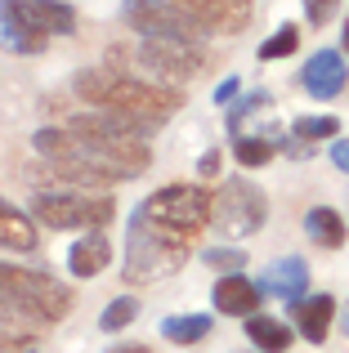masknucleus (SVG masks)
Returning a JSON list of instances; mask_svg holds the SVG:
<instances>
[{
	"label": "nucleus",
	"instance_id": "obj_1",
	"mask_svg": "<svg viewBox=\"0 0 349 353\" xmlns=\"http://www.w3.org/2000/svg\"><path fill=\"white\" fill-rule=\"evenodd\" d=\"M72 90H77V99H86L90 108L126 117L143 130H157L161 121H170L179 112V99L174 94H166L161 85H148V81L126 77L121 68H86V72L72 77Z\"/></svg>",
	"mask_w": 349,
	"mask_h": 353
},
{
	"label": "nucleus",
	"instance_id": "obj_16",
	"mask_svg": "<svg viewBox=\"0 0 349 353\" xmlns=\"http://www.w3.org/2000/svg\"><path fill=\"white\" fill-rule=\"evenodd\" d=\"M108 259H112V246H108V237L103 233H86L72 246V255H68V268L77 277H94V273H103L108 268Z\"/></svg>",
	"mask_w": 349,
	"mask_h": 353
},
{
	"label": "nucleus",
	"instance_id": "obj_22",
	"mask_svg": "<svg viewBox=\"0 0 349 353\" xmlns=\"http://www.w3.org/2000/svg\"><path fill=\"white\" fill-rule=\"evenodd\" d=\"M134 318H139V300H134V295H121V300H112L103 309L99 327H103V331H117V327H126V322H134Z\"/></svg>",
	"mask_w": 349,
	"mask_h": 353
},
{
	"label": "nucleus",
	"instance_id": "obj_26",
	"mask_svg": "<svg viewBox=\"0 0 349 353\" xmlns=\"http://www.w3.org/2000/svg\"><path fill=\"white\" fill-rule=\"evenodd\" d=\"M201 259H206L210 268H224V277H228V273H237V268L246 264V255H242V250H206Z\"/></svg>",
	"mask_w": 349,
	"mask_h": 353
},
{
	"label": "nucleus",
	"instance_id": "obj_27",
	"mask_svg": "<svg viewBox=\"0 0 349 353\" xmlns=\"http://www.w3.org/2000/svg\"><path fill=\"white\" fill-rule=\"evenodd\" d=\"M332 9H336V0H305L309 23H327V18H332Z\"/></svg>",
	"mask_w": 349,
	"mask_h": 353
},
{
	"label": "nucleus",
	"instance_id": "obj_5",
	"mask_svg": "<svg viewBox=\"0 0 349 353\" xmlns=\"http://www.w3.org/2000/svg\"><path fill=\"white\" fill-rule=\"evenodd\" d=\"M36 152L45 157V161H54V170L63 174V179H77V183H117V179H130V174L121 170L117 161H108L103 152H94V148L86 143L81 134H72V130H36Z\"/></svg>",
	"mask_w": 349,
	"mask_h": 353
},
{
	"label": "nucleus",
	"instance_id": "obj_21",
	"mask_svg": "<svg viewBox=\"0 0 349 353\" xmlns=\"http://www.w3.org/2000/svg\"><path fill=\"white\" fill-rule=\"evenodd\" d=\"M206 331H210L206 313H188V318H166V322H161V336L174 340V345H197Z\"/></svg>",
	"mask_w": 349,
	"mask_h": 353
},
{
	"label": "nucleus",
	"instance_id": "obj_29",
	"mask_svg": "<svg viewBox=\"0 0 349 353\" xmlns=\"http://www.w3.org/2000/svg\"><path fill=\"white\" fill-rule=\"evenodd\" d=\"M233 94H237V77H228L224 85L215 90V103H228V99H233Z\"/></svg>",
	"mask_w": 349,
	"mask_h": 353
},
{
	"label": "nucleus",
	"instance_id": "obj_11",
	"mask_svg": "<svg viewBox=\"0 0 349 353\" xmlns=\"http://www.w3.org/2000/svg\"><path fill=\"white\" fill-rule=\"evenodd\" d=\"M139 68L157 81L179 85V81H192L201 72V54L183 41H143L139 45Z\"/></svg>",
	"mask_w": 349,
	"mask_h": 353
},
{
	"label": "nucleus",
	"instance_id": "obj_4",
	"mask_svg": "<svg viewBox=\"0 0 349 353\" xmlns=\"http://www.w3.org/2000/svg\"><path fill=\"white\" fill-rule=\"evenodd\" d=\"M72 134H81L94 152H103L108 161H117L126 174H143V165H148V130L134 125V121L126 117H112V112H99V108H90V112L72 117Z\"/></svg>",
	"mask_w": 349,
	"mask_h": 353
},
{
	"label": "nucleus",
	"instance_id": "obj_10",
	"mask_svg": "<svg viewBox=\"0 0 349 353\" xmlns=\"http://www.w3.org/2000/svg\"><path fill=\"white\" fill-rule=\"evenodd\" d=\"M269 206H264V192L255 188L251 179H228L224 188L215 192V206H210V224H215L219 237H251L255 228L264 224Z\"/></svg>",
	"mask_w": 349,
	"mask_h": 353
},
{
	"label": "nucleus",
	"instance_id": "obj_2",
	"mask_svg": "<svg viewBox=\"0 0 349 353\" xmlns=\"http://www.w3.org/2000/svg\"><path fill=\"white\" fill-rule=\"evenodd\" d=\"M68 304H72L68 286L50 282L41 273H27V268L0 264V322L5 327H23V331L50 327L68 313Z\"/></svg>",
	"mask_w": 349,
	"mask_h": 353
},
{
	"label": "nucleus",
	"instance_id": "obj_3",
	"mask_svg": "<svg viewBox=\"0 0 349 353\" xmlns=\"http://www.w3.org/2000/svg\"><path fill=\"white\" fill-rule=\"evenodd\" d=\"M188 241H192L188 233L161 228L143 210H134L130 228H126V277L130 282H157V277L174 273L188 259Z\"/></svg>",
	"mask_w": 349,
	"mask_h": 353
},
{
	"label": "nucleus",
	"instance_id": "obj_32",
	"mask_svg": "<svg viewBox=\"0 0 349 353\" xmlns=\"http://www.w3.org/2000/svg\"><path fill=\"white\" fill-rule=\"evenodd\" d=\"M341 331L349 336V304H345V313H341Z\"/></svg>",
	"mask_w": 349,
	"mask_h": 353
},
{
	"label": "nucleus",
	"instance_id": "obj_28",
	"mask_svg": "<svg viewBox=\"0 0 349 353\" xmlns=\"http://www.w3.org/2000/svg\"><path fill=\"white\" fill-rule=\"evenodd\" d=\"M332 161L341 165V170H349V139H336L332 143Z\"/></svg>",
	"mask_w": 349,
	"mask_h": 353
},
{
	"label": "nucleus",
	"instance_id": "obj_8",
	"mask_svg": "<svg viewBox=\"0 0 349 353\" xmlns=\"http://www.w3.org/2000/svg\"><path fill=\"white\" fill-rule=\"evenodd\" d=\"M210 206H215V197H210L206 188H197V183H166V188H157L139 210L152 219V224L192 237L210 219Z\"/></svg>",
	"mask_w": 349,
	"mask_h": 353
},
{
	"label": "nucleus",
	"instance_id": "obj_31",
	"mask_svg": "<svg viewBox=\"0 0 349 353\" xmlns=\"http://www.w3.org/2000/svg\"><path fill=\"white\" fill-rule=\"evenodd\" d=\"M108 353H152L148 345H117V349H108Z\"/></svg>",
	"mask_w": 349,
	"mask_h": 353
},
{
	"label": "nucleus",
	"instance_id": "obj_23",
	"mask_svg": "<svg viewBox=\"0 0 349 353\" xmlns=\"http://www.w3.org/2000/svg\"><path fill=\"white\" fill-rule=\"evenodd\" d=\"M233 152H237V161H242V165H264V161H269V152H273V143L264 134H242Z\"/></svg>",
	"mask_w": 349,
	"mask_h": 353
},
{
	"label": "nucleus",
	"instance_id": "obj_17",
	"mask_svg": "<svg viewBox=\"0 0 349 353\" xmlns=\"http://www.w3.org/2000/svg\"><path fill=\"white\" fill-rule=\"evenodd\" d=\"M296 309V322H300V336L305 340H327V327H332V313H336V304H332V295H309V300H300V304H291Z\"/></svg>",
	"mask_w": 349,
	"mask_h": 353
},
{
	"label": "nucleus",
	"instance_id": "obj_14",
	"mask_svg": "<svg viewBox=\"0 0 349 353\" xmlns=\"http://www.w3.org/2000/svg\"><path fill=\"white\" fill-rule=\"evenodd\" d=\"M300 81H305V90H309L314 99H336V94L345 90V81H349V68H345L341 50H318L314 59L305 63Z\"/></svg>",
	"mask_w": 349,
	"mask_h": 353
},
{
	"label": "nucleus",
	"instance_id": "obj_18",
	"mask_svg": "<svg viewBox=\"0 0 349 353\" xmlns=\"http://www.w3.org/2000/svg\"><path fill=\"white\" fill-rule=\"evenodd\" d=\"M0 246H5V250H32L36 246L32 215H23L18 206H9L5 197H0Z\"/></svg>",
	"mask_w": 349,
	"mask_h": 353
},
{
	"label": "nucleus",
	"instance_id": "obj_30",
	"mask_svg": "<svg viewBox=\"0 0 349 353\" xmlns=\"http://www.w3.org/2000/svg\"><path fill=\"white\" fill-rule=\"evenodd\" d=\"M215 165H219V152H206V157H201V174H215Z\"/></svg>",
	"mask_w": 349,
	"mask_h": 353
},
{
	"label": "nucleus",
	"instance_id": "obj_15",
	"mask_svg": "<svg viewBox=\"0 0 349 353\" xmlns=\"http://www.w3.org/2000/svg\"><path fill=\"white\" fill-rule=\"evenodd\" d=\"M215 309L219 313H255L260 309V286L246 282V277L228 273L215 282Z\"/></svg>",
	"mask_w": 349,
	"mask_h": 353
},
{
	"label": "nucleus",
	"instance_id": "obj_20",
	"mask_svg": "<svg viewBox=\"0 0 349 353\" xmlns=\"http://www.w3.org/2000/svg\"><path fill=\"white\" fill-rule=\"evenodd\" d=\"M305 228H309V237L314 241H323V246H341L345 241V219L336 215V210H327V206H314L305 215Z\"/></svg>",
	"mask_w": 349,
	"mask_h": 353
},
{
	"label": "nucleus",
	"instance_id": "obj_24",
	"mask_svg": "<svg viewBox=\"0 0 349 353\" xmlns=\"http://www.w3.org/2000/svg\"><path fill=\"white\" fill-rule=\"evenodd\" d=\"M291 134L305 139V143H309V139H327V134H341V121H336V117H300Z\"/></svg>",
	"mask_w": 349,
	"mask_h": 353
},
{
	"label": "nucleus",
	"instance_id": "obj_9",
	"mask_svg": "<svg viewBox=\"0 0 349 353\" xmlns=\"http://www.w3.org/2000/svg\"><path fill=\"white\" fill-rule=\"evenodd\" d=\"M112 201L108 197H86V192H36L32 197V219L45 228H103L112 219Z\"/></svg>",
	"mask_w": 349,
	"mask_h": 353
},
{
	"label": "nucleus",
	"instance_id": "obj_7",
	"mask_svg": "<svg viewBox=\"0 0 349 353\" xmlns=\"http://www.w3.org/2000/svg\"><path fill=\"white\" fill-rule=\"evenodd\" d=\"M121 18L126 27L143 36V41H183L197 45L201 36H210L197 18H188L174 0H121Z\"/></svg>",
	"mask_w": 349,
	"mask_h": 353
},
{
	"label": "nucleus",
	"instance_id": "obj_12",
	"mask_svg": "<svg viewBox=\"0 0 349 353\" xmlns=\"http://www.w3.org/2000/svg\"><path fill=\"white\" fill-rule=\"evenodd\" d=\"M206 32H242L251 23V0H174Z\"/></svg>",
	"mask_w": 349,
	"mask_h": 353
},
{
	"label": "nucleus",
	"instance_id": "obj_19",
	"mask_svg": "<svg viewBox=\"0 0 349 353\" xmlns=\"http://www.w3.org/2000/svg\"><path fill=\"white\" fill-rule=\"evenodd\" d=\"M246 336H251V345H255V349H264V353H282V349H291V331L282 327L278 318H246Z\"/></svg>",
	"mask_w": 349,
	"mask_h": 353
},
{
	"label": "nucleus",
	"instance_id": "obj_33",
	"mask_svg": "<svg viewBox=\"0 0 349 353\" xmlns=\"http://www.w3.org/2000/svg\"><path fill=\"white\" fill-rule=\"evenodd\" d=\"M345 54H349V23H345Z\"/></svg>",
	"mask_w": 349,
	"mask_h": 353
},
{
	"label": "nucleus",
	"instance_id": "obj_25",
	"mask_svg": "<svg viewBox=\"0 0 349 353\" xmlns=\"http://www.w3.org/2000/svg\"><path fill=\"white\" fill-rule=\"evenodd\" d=\"M296 41H300L296 27H278V32H273L269 41L260 45V59H264V63H269V59H287V54L296 50Z\"/></svg>",
	"mask_w": 349,
	"mask_h": 353
},
{
	"label": "nucleus",
	"instance_id": "obj_13",
	"mask_svg": "<svg viewBox=\"0 0 349 353\" xmlns=\"http://www.w3.org/2000/svg\"><path fill=\"white\" fill-rule=\"evenodd\" d=\"M305 286H309V264L300 255H287L278 264H269L260 277V295H273V300H287V304L305 300Z\"/></svg>",
	"mask_w": 349,
	"mask_h": 353
},
{
	"label": "nucleus",
	"instance_id": "obj_6",
	"mask_svg": "<svg viewBox=\"0 0 349 353\" xmlns=\"http://www.w3.org/2000/svg\"><path fill=\"white\" fill-rule=\"evenodd\" d=\"M0 27H5L9 50H41L45 36H72L77 14L59 0H5L0 5Z\"/></svg>",
	"mask_w": 349,
	"mask_h": 353
}]
</instances>
